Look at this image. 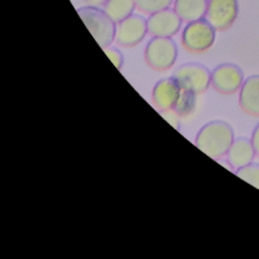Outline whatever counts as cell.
<instances>
[{"label":"cell","instance_id":"cell-14","mask_svg":"<svg viewBox=\"0 0 259 259\" xmlns=\"http://www.w3.org/2000/svg\"><path fill=\"white\" fill-rule=\"evenodd\" d=\"M136 4L134 0H107L103 6L105 13L115 22L118 23L133 14Z\"/></svg>","mask_w":259,"mask_h":259},{"label":"cell","instance_id":"cell-2","mask_svg":"<svg viewBox=\"0 0 259 259\" xmlns=\"http://www.w3.org/2000/svg\"><path fill=\"white\" fill-rule=\"evenodd\" d=\"M77 12L84 24L102 48L109 47L115 40V22L99 7L84 6L77 9Z\"/></svg>","mask_w":259,"mask_h":259},{"label":"cell","instance_id":"cell-21","mask_svg":"<svg viewBox=\"0 0 259 259\" xmlns=\"http://www.w3.org/2000/svg\"><path fill=\"white\" fill-rule=\"evenodd\" d=\"M84 2L88 6L100 7V6H104V4L107 2V0H84Z\"/></svg>","mask_w":259,"mask_h":259},{"label":"cell","instance_id":"cell-8","mask_svg":"<svg viewBox=\"0 0 259 259\" xmlns=\"http://www.w3.org/2000/svg\"><path fill=\"white\" fill-rule=\"evenodd\" d=\"M147 33V20L143 16L132 14L117 23L115 41L122 48H133L139 45Z\"/></svg>","mask_w":259,"mask_h":259},{"label":"cell","instance_id":"cell-19","mask_svg":"<svg viewBox=\"0 0 259 259\" xmlns=\"http://www.w3.org/2000/svg\"><path fill=\"white\" fill-rule=\"evenodd\" d=\"M161 114L164 116V118L169 123H171L174 127L178 128V125H179V115L176 113V111L174 109L163 111V112H161Z\"/></svg>","mask_w":259,"mask_h":259},{"label":"cell","instance_id":"cell-18","mask_svg":"<svg viewBox=\"0 0 259 259\" xmlns=\"http://www.w3.org/2000/svg\"><path fill=\"white\" fill-rule=\"evenodd\" d=\"M103 52L106 54V56L110 59V61L113 63V65L116 67L117 70H120L123 64V57L122 54L115 48L106 47L103 49Z\"/></svg>","mask_w":259,"mask_h":259},{"label":"cell","instance_id":"cell-12","mask_svg":"<svg viewBox=\"0 0 259 259\" xmlns=\"http://www.w3.org/2000/svg\"><path fill=\"white\" fill-rule=\"evenodd\" d=\"M239 104L246 113L259 116V74L244 81L240 89Z\"/></svg>","mask_w":259,"mask_h":259},{"label":"cell","instance_id":"cell-10","mask_svg":"<svg viewBox=\"0 0 259 259\" xmlns=\"http://www.w3.org/2000/svg\"><path fill=\"white\" fill-rule=\"evenodd\" d=\"M181 88L173 77L159 80L152 91V102L160 111L173 109L180 94Z\"/></svg>","mask_w":259,"mask_h":259},{"label":"cell","instance_id":"cell-6","mask_svg":"<svg viewBox=\"0 0 259 259\" xmlns=\"http://www.w3.org/2000/svg\"><path fill=\"white\" fill-rule=\"evenodd\" d=\"M244 83V73L241 68L232 63L217 66L210 73V85L221 94L230 95L241 89Z\"/></svg>","mask_w":259,"mask_h":259},{"label":"cell","instance_id":"cell-7","mask_svg":"<svg viewBox=\"0 0 259 259\" xmlns=\"http://www.w3.org/2000/svg\"><path fill=\"white\" fill-rule=\"evenodd\" d=\"M239 13V0H208L205 19L215 28L229 29Z\"/></svg>","mask_w":259,"mask_h":259},{"label":"cell","instance_id":"cell-17","mask_svg":"<svg viewBox=\"0 0 259 259\" xmlns=\"http://www.w3.org/2000/svg\"><path fill=\"white\" fill-rule=\"evenodd\" d=\"M136 7L145 14H153L160 10L169 8L173 0H134Z\"/></svg>","mask_w":259,"mask_h":259},{"label":"cell","instance_id":"cell-4","mask_svg":"<svg viewBox=\"0 0 259 259\" xmlns=\"http://www.w3.org/2000/svg\"><path fill=\"white\" fill-rule=\"evenodd\" d=\"M144 56L150 68L158 72H164L175 64L178 50L171 37L153 36L146 46Z\"/></svg>","mask_w":259,"mask_h":259},{"label":"cell","instance_id":"cell-5","mask_svg":"<svg viewBox=\"0 0 259 259\" xmlns=\"http://www.w3.org/2000/svg\"><path fill=\"white\" fill-rule=\"evenodd\" d=\"M209 70L201 64L185 63L176 69L173 78L180 86L181 90L201 94L210 85Z\"/></svg>","mask_w":259,"mask_h":259},{"label":"cell","instance_id":"cell-16","mask_svg":"<svg viewBox=\"0 0 259 259\" xmlns=\"http://www.w3.org/2000/svg\"><path fill=\"white\" fill-rule=\"evenodd\" d=\"M235 174L259 189V164L252 162L244 167L236 169Z\"/></svg>","mask_w":259,"mask_h":259},{"label":"cell","instance_id":"cell-13","mask_svg":"<svg viewBox=\"0 0 259 259\" xmlns=\"http://www.w3.org/2000/svg\"><path fill=\"white\" fill-rule=\"evenodd\" d=\"M208 0H175L174 10L185 22L205 17Z\"/></svg>","mask_w":259,"mask_h":259},{"label":"cell","instance_id":"cell-20","mask_svg":"<svg viewBox=\"0 0 259 259\" xmlns=\"http://www.w3.org/2000/svg\"><path fill=\"white\" fill-rule=\"evenodd\" d=\"M251 142L252 145L254 147V150L256 152V155L259 157V122L256 124V126L254 127L253 132H252V136H251Z\"/></svg>","mask_w":259,"mask_h":259},{"label":"cell","instance_id":"cell-3","mask_svg":"<svg viewBox=\"0 0 259 259\" xmlns=\"http://www.w3.org/2000/svg\"><path fill=\"white\" fill-rule=\"evenodd\" d=\"M215 31L205 18L187 22L181 33V45L191 54L204 53L214 44Z\"/></svg>","mask_w":259,"mask_h":259},{"label":"cell","instance_id":"cell-15","mask_svg":"<svg viewBox=\"0 0 259 259\" xmlns=\"http://www.w3.org/2000/svg\"><path fill=\"white\" fill-rule=\"evenodd\" d=\"M195 105L196 94L182 90L173 109L179 116H187L194 111Z\"/></svg>","mask_w":259,"mask_h":259},{"label":"cell","instance_id":"cell-1","mask_svg":"<svg viewBox=\"0 0 259 259\" xmlns=\"http://www.w3.org/2000/svg\"><path fill=\"white\" fill-rule=\"evenodd\" d=\"M234 140V131L228 122L211 120L198 131L194 143L208 157L219 160L227 155Z\"/></svg>","mask_w":259,"mask_h":259},{"label":"cell","instance_id":"cell-9","mask_svg":"<svg viewBox=\"0 0 259 259\" xmlns=\"http://www.w3.org/2000/svg\"><path fill=\"white\" fill-rule=\"evenodd\" d=\"M182 19L174 9L166 8L155 12L147 19L148 33L158 37H172L181 28Z\"/></svg>","mask_w":259,"mask_h":259},{"label":"cell","instance_id":"cell-11","mask_svg":"<svg viewBox=\"0 0 259 259\" xmlns=\"http://www.w3.org/2000/svg\"><path fill=\"white\" fill-rule=\"evenodd\" d=\"M256 152L251 140L240 137L234 140L228 153L227 161L233 169H239L253 162Z\"/></svg>","mask_w":259,"mask_h":259}]
</instances>
